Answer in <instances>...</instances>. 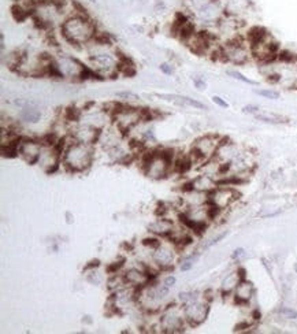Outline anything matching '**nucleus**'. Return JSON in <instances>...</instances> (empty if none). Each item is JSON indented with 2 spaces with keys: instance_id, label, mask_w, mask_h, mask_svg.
Masks as SVG:
<instances>
[{
  "instance_id": "obj_1",
  "label": "nucleus",
  "mask_w": 297,
  "mask_h": 334,
  "mask_svg": "<svg viewBox=\"0 0 297 334\" xmlns=\"http://www.w3.org/2000/svg\"><path fill=\"white\" fill-rule=\"evenodd\" d=\"M176 155L177 152L172 148L145 149L140 155L141 170L151 180H155V181L165 180L173 173Z\"/></svg>"
},
{
  "instance_id": "obj_2",
  "label": "nucleus",
  "mask_w": 297,
  "mask_h": 334,
  "mask_svg": "<svg viewBox=\"0 0 297 334\" xmlns=\"http://www.w3.org/2000/svg\"><path fill=\"white\" fill-rule=\"evenodd\" d=\"M60 34L64 41L71 46H88L96 37V25L88 15L73 14L62 22Z\"/></svg>"
},
{
  "instance_id": "obj_3",
  "label": "nucleus",
  "mask_w": 297,
  "mask_h": 334,
  "mask_svg": "<svg viewBox=\"0 0 297 334\" xmlns=\"http://www.w3.org/2000/svg\"><path fill=\"white\" fill-rule=\"evenodd\" d=\"M95 159V145L73 141L70 138L62 153V166L66 171L78 174L91 169Z\"/></svg>"
},
{
  "instance_id": "obj_4",
  "label": "nucleus",
  "mask_w": 297,
  "mask_h": 334,
  "mask_svg": "<svg viewBox=\"0 0 297 334\" xmlns=\"http://www.w3.org/2000/svg\"><path fill=\"white\" fill-rule=\"evenodd\" d=\"M186 328H189V325L183 314L182 304L169 303L162 308L158 318V329L160 333H182Z\"/></svg>"
},
{
  "instance_id": "obj_5",
  "label": "nucleus",
  "mask_w": 297,
  "mask_h": 334,
  "mask_svg": "<svg viewBox=\"0 0 297 334\" xmlns=\"http://www.w3.org/2000/svg\"><path fill=\"white\" fill-rule=\"evenodd\" d=\"M223 137L215 133H208V134H203V136L197 137L190 147L189 151V156L192 159V163L197 166L200 169L203 164L215 158L217 151L221 142H222Z\"/></svg>"
},
{
  "instance_id": "obj_6",
  "label": "nucleus",
  "mask_w": 297,
  "mask_h": 334,
  "mask_svg": "<svg viewBox=\"0 0 297 334\" xmlns=\"http://www.w3.org/2000/svg\"><path fill=\"white\" fill-rule=\"evenodd\" d=\"M251 59V48H249V44L246 43L244 36L221 44L219 50H218L217 58H215V61L230 63V65H235V66H242V65L249 62Z\"/></svg>"
},
{
  "instance_id": "obj_7",
  "label": "nucleus",
  "mask_w": 297,
  "mask_h": 334,
  "mask_svg": "<svg viewBox=\"0 0 297 334\" xmlns=\"http://www.w3.org/2000/svg\"><path fill=\"white\" fill-rule=\"evenodd\" d=\"M249 48H251L252 59H255L259 65L275 63L281 51L278 41L269 32L256 41L249 43Z\"/></svg>"
},
{
  "instance_id": "obj_8",
  "label": "nucleus",
  "mask_w": 297,
  "mask_h": 334,
  "mask_svg": "<svg viewBox=\"0 0 297 334\" xmlns=\"http://www.w3.org/2000/svg\"><path fill=\"white\" fill-rule=\"evenodd\" d=\"M240 192L232 185H218L212 192L208 193V204L219 212H226L233 208L240 200Z\"/></svg>"
},
{
  "instance_id": "obj_9",
  "label": "nucleus",
  "mask_w": 297,
  "mask_h": 334,
  "mask_svg": "<svg viewBox=\"0 0 297 334\" xmlns=\"http://www.w3.org/2000/svg\"><path fill=\"white\" fill-rule=\"evenodd\" d=\"M210 304L211 301L207 299L204 293L197 297L196 300L183 304V314L186 318L189 328H197L206 322L210 315Z\"/></svg>"
},
{
  "instance_id": "obj_10",
  "label": "nucleus",
  "mask_w": 297,
  "mask_h": 334,
  "mask_svg": "<svg viewBox=\"0 0 297 334\" xmlns=\"http://www.w3.org/2000/svg\"><path fill=\"white\" fill-rule=\"evenodd\" d=\"M177 247L172 243H162L156 249L152 251V263L159 268L160 271H169L173 270L177 262Z\"/></svg>"
},
{
  "instance_id": "obj_11",
  "label": "nucleus",
  "mask_w": 297,
  "mask_h": 334,
  "mask_svg": "<svg viewBox=\"0 0 297 334\" xmlns=\"http://www.w3.org/2000/svg\"><path fill=\"white\" fill-rule=\"evenodd\" d=\"M41 151H43V142L40 138H32V137H22L18 147V156L22 158L30 166L39 163Z\"/></svg>"
},
{
  "instance_id": "obj_12",
  "label": "nucleus",
  "mask_w": 297,
  "mask_h": 334,
  "mask_svg": "<svg viewBox=\"0 0 297 334\" xmlns=\"http://www.w3.org/2000/svg\"><path fill=\"white\" fill-rule=\"evenodd\" d=\"M122 275L125 278L126 285L134 289H141L152 282V278L149 277L145 263H140L138 266L129 267L127 270L122 271Z\"/></svg>"
},
{
  "instance_id": "obj_13",
  "label": "nucleus",
  "mask_w": 297,
  "mask_h": 334,
  "mask_svg": "<svg viewBox=\"0 0 297 334\" xmlns=\"http://www.w3.org/2000/svg\"><path fill=\"white\" fill-rule=\"evenodd\" d=\"M57 63L60 71H62L63 77L64 78H70L73 81H78L80 82V77L84 68H85V65L82 62H80L78 59H75L73 57H69V55H62L57 59Z\"/></svg>"
},
{
  "instance_id": "obj_14",
  "label": "nucleus",
  "mask_w": 297,
  "mask_h": 334,
  "mask_svg": "<svg viewBox=\"0 0 297 334\" xmlns=\"http://www.w3.org/2000/svg\"><path fill=\"white\" fill-rule=\"evenodd\" d=\"M256 295V289L252 281H249L248 278H242L240 283L237 285V288L232 295V299L235 301V304L240 307H245L251 304L252 299Z\"/></svg>"
},
{
  "instance_id": "obj_15",
  "label": "nucleus",
  "mask_w": 297,
  "mask_h": 334,
  "mask_svg": "<svg viewBox=\"0 0 297 334\" xmlns=\"http://www.w3.org/2000/svg\"><path fill=\"white\" fill-rule=\"evenodd\" d=\"M245 270L242 267H237L236 270L230 271L229 274L225 275V278L222 279V282L219 285V295L222 297H232L233 292L237 288V285L240 283V281L242 278H245Z\"/></svg>"
},
{
  "instance_id": "obj_16",
  "label": "nucleus",
  "mask_w": 297,
  "mask_h": 334,
  "mask_svg": "<svg viewBox=\"0 0 297 334\" xmlns=\"http://www.w3.org/2000/svg\"><path fill=\"white\" fill-rule=\"evenodd\" d=\"M189 184H190V188H192V189L199 191V192L207 193V195L210 192H212V191L219 185L215 177L208 176L206 173H201L199 176H196L194 178H192V180L189 181Z\"/></svg>"
},
{
  "instance_id": "obj_17",
  "label": "nucleus",
  "mask_w": 297,
  "mask_h": 334,
  "mask_svg": "<svg viewBox=\"0 0 297 334\" xmlns=\"http://www.w3.org/2000/svg\"><path fill=\"white\" fill-rule=\"evenodd\" d=\"M174 223H176L174 219H170V218H166V216H159L156 221L149 223L147 229H148V232L151 234H155V236H158L160 238H167L170 236V233H172Z\"/></svg>"
},
{
  "instance_id": "obj_18",
  "label": "nucleus",
  "mask_w": 297,
  "mask_h": 334,
  "mask_svg": "<svg viewBox=\"0 0 297 334\" xmlns=\"http://www.w3.org/2000/svg\"><path fill=\"white\" fill-rule=\"evenodd\" d=\"M155 96L163 99V100H167V102L179 104V106H186V107L196 108V110H207V106L204 103L199 102V100H196L193 97L182 96V95H165V93H156Z\"/></svg>"
},
{
  "instance_id": "obj_19",
  "label": "nucleus",
  "mask_w": 297,
  "mask_h": 334,
  "mask_svg": "<svg viewBox=\"0 0 297 334\" xmlns=\"http://www.w3.org/2000/svg\"><path fill=\"white\" fill-rule=\"evenodd\" d=\"M18 117L25 124H37L41 119V111L36 106H29L21 108Z\"/></svg>"
},
{
  "instance_id": "obj_20",
  "label": "nucleus",
  "mask_w": 297,
  "mask_h": 334,
  "mask_svg": "<svg viewBox=\"0 0 297 334\" xmlns=\"http://www.w3.org/2000/svg\"><path fill=\"white\" fill-rule=\"evenodd\" d=\"M255 118L260 122L270 125H284L289 122V118H286L284 115L277 113H269V111H260L255 115Z\"/></svg>"
},
{
  "instance_id": "obj_21",
  "label": "nucleus",
  "mask_w": 297,
  "mask_h": 334,
  "mask_svg": "<svg viewBox=\"0 0 297 334\" xmlns=\"http://www.w3.org/2000/svg\"><path fill=\"white\" fill-rule=\"evenodd\" d=\"M199 259H200V251H194V252H192V254H189L188 256L182 258V261H181V263H179V270L183 272L192 270Z\"/></svg>"
},
{
  "instance_id": "obj_22",
  "label": "nucleus",
  "mask_w": 297,
  "mask_h": 334,
  "mask_svg": "<svg viewBox=\"0 0 297 334\" xmlns=\"http://www.w3.org/2000/svg\"><path fill=\"white\" fill-rule=\"evenodd\" d=\"M226 73H228L229 77L237 79V81H241V82H244V84H248V85H252V86L259 85V82H257V81L248 78V77H245L244 74L240 73V71H237V70H228Z\"/></svg>"
},
{
  "instance_id": "obj_23",
  "label": "nucleus",
  "mask_w": 297,
  "mask_h": 334,
  "mask_svg": "<svg viewBox=\"0 0 297 334\" xmlns=\"http://www.w3.org/2000/svg\"><path fill=\"white\" fill-rule=\"evenodd\" d=\"M162 243H163L162 238L158 237V236H155V234H151L148 237H144L143 240H141V245L145 247V248L151 249V251H154V249L158 248Z\"/></svg>"
},
{
  "instance_id": "obj_24",
  "label": "nucleus",
  "mask_w": 297,
  "mask_h": 334,
  "mask_svg": "<svg viewBox=\"0 0 297 334\" xmlns=\"http://www.w3.org/2000/svg\"><path fill=\"white\" fill-rule=\"evenodd\" d=\"M228 234H229L228 230H225V232L219 233V234H217V236H214V237H211V238H210V240H207L206 243L201 245L200 251H207V249L212 248L214 245H217V244L221 243L223 238H226V236H228Z\"/></svg>"
},
{
  "instance_id": "obj_25",
  "label": "nucleus",
  "mask_w": 297,
  "mask_h": 334,
  "mask_svg": "<svg viewBox=\"0 0 297 334\" xmlns=\"http://www.w3.org/2000/svg\"><path fill=\"white\" fill-rule=\"evenodd\" d=\"M255 93L259 95V96L264 97V99H269V100H278L281 97V93L275 89H270V88H266V89H255Z\"/></svg>"
},
{
  "instance_id": "obj_26",
  "label": "nucleus",
  "mask_w": 297,
  "mask_h": 334,
  "mask_svg": "<svg viewBox=\"0 0 297 334\" xmlns=\"http://www.w3.org/2000/svg\"><path fill=\"white\" fill-rule=\"evenodd\" d=\"M277 312L281 318H284L286 321H296L297 319V310L291 308V307H280Z\"/></svg>"
},
{
  "instance_id": "obj_27",
  "label": "nucleus",
  "mask_w": 297,
  "mask_h": 334,
  "mask_svg": "<svg viewBox=\"0 0 297 334\" xmlns=\"http://www.w3.org/2000/svg\"><path fill=\"white\" fill-rule=\"evenodd\" d=\"M123 267H125V259H119V261H115L113 263H110L109 266L106 267V271L109 272L110 275H113V274L122 272Z\"/></svg>"
},
{
  "instance_id": "obj_28",
  "label": "nucleus",
  "mask_w": 297,
  "mask_h": 334,
  "mask_svg": "<svg viewBox=\"0 0 297 334\" xmlns=\"http://www.w3.org/2000/svg\"><path fill=\"white\" fill-rule=\"evenodd\" d=\"M117 97H119V99H122L123 102H140V99L141 97L138 96V95H136V93H133V92H118L117 95H115Z\"/></svg>"
},
{
  "instance_id": "obj_29",
  "label": "nucleus",
  "mask_w": 297,
  "mask_h": 334,
  "mask_svg": "<svg viewBox=\"0 0 297 334\" xmlns=\"http://www.w3.org/2000/svg\"><path fill=\"white\" fill-rule=\"evenodd\" d=\"M192 81H193V85L196 89H199V91H204L207 88V82L204 81V78H201V77H192Z\"/></svg>"
},
{
  "instance_id": "obj_30",
  "label": "nucleus",
  "mask_w": 297,
  "mask_h": 334,
  "mask_svg": "<svg viewBox=\"0 0 297 334\" xmlns=\"http://www.w3.org/2000/svg\"><path fill=\"white\" fill-rule=\"evenodd\" d=\"M246 252L244 248H237L233 251V254H232V261L235 262H240L242 258H245Z\"/></svg>"
},
{
  "instance_id": "obj_31",
  "label": "nucleus",
  "mask_w": 297,
  "mask_h": 334,
  "mask_svg": "<svg viewBox=\"0 0 297 334\" xmlns=\"http://www.w3.org/2000/svg\"><path fill=\"white\" fill-rule=\"evenodd\" d=\"M262 110H260V107H257V106H253V104H248V106H244L242 107V113L244 114H251V115H256L257 113H260Z\"/></svg>"
},
{
  "instance_id": "obj_32",
  "label": "nucleus",
  "mask_w": 297,
  "mask_h": 334,
  "mask_svg": "<svg viewBox=\"0 0 297 334\" xmlns=\"http://www.w3.org/2000/svg\"><path fill=\"white\" fill-rule=\"evenodd\" d=\"M160 71L163 74H166V75H173L174 74V67H173V65H170V63H162L159 66Z\"/></svg>"
},
{
  "instance_id": "obj_33",
  "label": "nucleus",
  "mask_w": 297,
  "mask_h": 334,
  "mask_svg": "<svg viewBox=\"0 0 297 334\" xmlns=\"http://www.w3.org/2000/svg\"><path fill=\"white\" fill-rule=\"evenodd\" d=\"M212 102L215 103L218 107H221V108H228L229 107V103L226 102V100H225L223 97L217 96V95H215V96H212Z\"/></svg>"
},
{
  "instance_id": "obj_34",
  "label": "nucleus",
  "mask_w": 297,
  "mask_h": 334,
  "mask_svg": "<svg viewBox=\"0 0 297 334\" xmlns=\"http://www.w3.org/2000/svg\"><path fill=\"white\" fill-rule=\"evenodd\" d=\"M163 283L166 285V286H169V288L172 289L176 286V283H177V278L174 277V275H167V277H165V279H163Z\"/></svg>"
},
{
  "instance_id": "obj_35",
  "label": "nucleus",
  "mask_w": 297,
  "mask_h": 334,
  "mask_svg": "<svg viewBox=\"0 0 297 334\" xmlns=\"http://www.w3.org/2000/svg\"><path fill=\"white\" fill-rule=\"evenodd\" d=\"M97 267H100V262L97 261H92L89 262L85 267H84V271H91V270H96Z\"/></svg>"
},
{
  "instance_id": "obj_36",
  "label": "nucleus",
  "mask_w": 297,
  "mask_h": 334,
  "mask_svg": "<svg viewBox=\"0 0 297 334\" xmlns=\"http://www.w3.org/2000/svg\"><path fill=\"white\" fill-rule=\"evenodd\" d=\"M155 10H156L158 12H163L165 10H166V4H165L162 0H158V1H156V4H155Z\"/></svg>"
},
{
  "instance_id": "obj_37",
  "label": "nucleus",
  "mask_w": 297,
  "mask_h": 334,
  "mask_svg": "<svg viewBox=\"0 0 297 334\" xmlns=\"http://www.w3.org/2000/svg\"><path fill=\"white\" fill-rule=\"evenodd\" d=\"M280 214H282V210L273 211V212H269V214H263L262 218H274V216H278Z\"/></svg>"
}]
</instances>
